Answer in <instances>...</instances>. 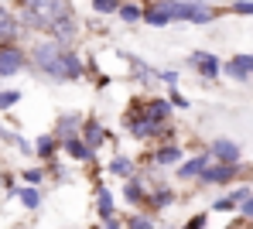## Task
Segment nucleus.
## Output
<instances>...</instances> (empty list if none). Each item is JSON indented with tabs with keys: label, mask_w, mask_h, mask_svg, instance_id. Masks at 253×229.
Returning a JSON list of instances; mask_svg holds the SVG:
<instances>
[{
	"label": "nucleus",
	"mask_w": 253,
	"mask_h": 229,
	"mask_svg": "<svg viewBox=\"0 0 253 229\" xmlns=\"http://www.w3.org/2000/svg\"><path fill=\"white\" fill-rule=\"evenodd\" d=\"M130 134L140 140H151V137H161V134H168V123H158V120H151L144 110H140V116H133L130 120Z\"/></svg>",
	"instance_id": "4"
},
{
	"label": "nucleus",
	"mask_w": 253,
	"mask_h": 229,
	"mask_svg": "<svg viewBox=\"0 0 253 229\" xmlns=\"http://www.w3.org/2000/svg\"><path fill=\"white\" fill-rule=\"evenodd\" d=\"M236 178V164H219V168H206L202 182L206 185H229Z\"/></svg>",
	"instance_id": "7"
},
{
	"label": "nucleus",
	"mask_w": 253,
	"mask_h": 229,
	"mask_svg": "<svg viewBox=\"0 0 253 229\" xmlns=\"http://www.w3.org/2000/svg\"><path fill=\"white\" fill-rule=\"evenodd\" d=\"M24 69V51L17 45H0V76H17Z\"/></svg>",
	"instance_id": "5"
},
{
	"label": "nucleus",
	"mask_w": 253,
	"mask_h": 229,
	"mask_svg": "<svg viewBox=\"0 0 253 229\" xmlns=\"http://www.w3.org/2000/svg\"><path fill=\"white\" fill-rule=\"evenodd\" d=\"M106 229H120V223H117V219L110 216V219H106Z\"/></svg>",
	"instance_id": "34"
},
{
	"label": "nucleus",
	"mask_w": 253,
	"mask_h": 229,
	"mask_svg": "<svg viewBox=\"0 0 253 229\" xmlns=\"http://www.w3.org/2000/svg\"><path fill=\"white\" fill-rule=\"evenodd\" d=\"M226 72H229L233 79H247L253 72V55H236V58L226 65Z\"/></svg>",
	"instance_id": "10"
},
{
	"label": "nucleus",
	"mask_w": 253,
	"mask_h": 229,
	"mask_svg": "<svg viewBox=\"0 0 253 229\" xmlns=\"http://www.w3.org/2000/svg\"><path fill=\"white\" fill-rule=\"evenodd\" d=\"M212 209H215V212H233V209H236V198H233V195H229V198H219Z\"/></svg>",
	"instance_id": "29"
},
{
	"label": "nucleus",
	"mask_w": 253,
	"mask_h": 229,
	"mask_svg": "<svg viewBox=\"0 0 253 229\" xmlns=\"http://www.w3.org/2000/svg\"><path fill=\"white\" fill-rule=\"evenodd\" d=\"M144 21H147V24H154V28H161V24H171V21H174V14H171V3H161V7H151V10H144Z\"/></svg>",
	"instance_id": "11"
},
{
	"label": "nucleus",
	"mask_w": 253,
	"mask_h": 229,
	"mask_svg": "<svg viewBox=\"0 0 253 229\" xmlns=\"http://www.w3.org/2000/svg\"><path fill=\"white\" fill-rule=\"evenodd\" d=\"M99 212L110 219V212H113V195L106 191V188H99Z\"/></svg>",
	"instance_id": "21"
},
{
	"label": "nucleus",
	"mask_w": 253,
	"mask_h": 229,
	"mask_svg": "<svg viewBox=\"0 0 253 229\" xmlns=\"http://www.w3.org/2000/svg\"><path fill=\"white\" fill-rule=\"evenodd\" d=\"M126 229H154V223H151L147 216H133V219L126 223Z\"/></svg>",
	"instance_id": "25"
},
{
	"label": "nucleus",
	"mask_w": 253,
	"mask_h": 229,
	"mask_svg": "<svg viewBox=\"0 0 253 229\" xmlns=\"http://www.w3.org/2000/svg\"><path fill=\"white\" fill-rule=\"evenodd\" d=\"M21 21L28 28H38V31H51L62 28L65 21H72V10L65 0H24V10H21Z\"/></svg>",
	"instance_id": "2"
},
{
	"label": "nucleus",
	"mask_w": 253,
	"mask_h": 229,
	"mask_svg": "<svg viewBox=\"0 0 253 229\" xmlns=\"http://www.w3.org/2000/svg\"><path fill=\"white\" fill-rule=\"evenodd\" d=\"M55 144H58V137H55V134L38 137V144H35V154H38V157H51V154H55Z\"/></svg>",
	"instance_id": "18"
},
{
	"label": "nucleus",
	"mask_w": 253,
	"mask_h": 229,
	"mask_svg": "<svg viewBox=\"0 0 253 229\" xmlns=\"http://www.w3.org/2000/svg\"><path fill=\"white\" fill-rule=\"evenodd\" d=\"M202 226H206V216H195V219L185 223V229H202Z\"/></svg>",
	"instance_id": "31"
},
{
	"label": "nucleus",
	"mask_w": 253,
	"mask_h": 229,
	"mask_svg": "<svg viewBox=\"0 0 253 229\" xmlns=\"http://www.w3.org/2000/svg\"><path fill=\"white\" fill-rule=\"evenodd\" d=\"M171 103H174V106H188V99H185L181 92H171Z\"/></svg>",
	"instance_id": "32"
},
{
	"label": "nucleus",
	"mask_w": 253,
	"mask_h": 229,
	"mask_svg": "<svg viewBox=\"0 0 253 229\" xmlns=\"http://www.w3.org/2000/svg\"><path fill=\"white\" fill-rule=\"evenodd\" d=\"M130 168H133V164H130L126 157H113V161H110V171H113V175H130Z\"/></svg>",
	"instance_id": "22"
},
{
	"label": "nucleus",
	"mask_w": 253,
	"mask_h": 229,
	"mask_svg": "<svg viewBox=\"0 0 253 229\" xmlns=\"http://www.w3.org/2000/svg\"><path fill=\"white\" fill-rule=\"evenodd\" d=\"M120 17H124V21H140V17H144V10H137L133 3H126V7H120Z\"/></svg>",
	"instance_id": "24"
},
{
	"label": "nucleus",
	"mask_w": 253,
	"mask_h": 229,
	"mask_svg": "<svg viewBox=\"0 0 253 229\" xmlns=\"http://www.w3.org/2000/svg\"><path fill=\"white\" fill-rule=\"evenodd\" d=\"M154 161H158V164H178V161H181V147H174V144H165V147L154 154Z\"/></svg>",
	"instance_id": "17"
},
{
	"label": "nucleus",
	"mask_w": 253,
	"mask_h": 229,
	"mask_svg": "<svg viewBox=\"0 0 253 229\" xmlns=\"http://www.w3.org/2000/svg\"><path fill=\"white\" fill-rule=\"evenodd\" d=\"M17 99H21V92H17V89H0V110H10Z\"/></svg>",
	"instance_id": "20"
},
{
	"label": "nucleus",
	"mask_w": 253,
	"mask_h": 229,
	"mask_svg": "<svg viewBox=\"0 0 253 229\" xmlns=\"http://www.w3.org/2000/svg\"><path fill=\"white\" fill-rule=\"evenodd\" d=\"M151 120H158V123H168V116H171V106H168V99H154V103H147V106H140Z\"/></svg>",
	"instance_id": "16"
},
{
	"label": "nucleus",
	"mask_w": 253,
	"mask_h": 229,
	"mask_svg": "<svg viewBox=\"0 0 253 229\" xmlns=\"http://www.w3.org/2000/svg\"><path fill=\"white\" fill-rule=\"evenodd\" d=\"M79 130H83L79 116H62V120H58V127H55V137H58V144H65V140L76 137Z\"/></svg>",
	"instance_id": "8"
},
{
	"label": "nucleus",
	"mask_w": 253,
	"mask_h": 229,
	"mask_svg": "<svg viewBox=\"0 0 253 229\" xmlns=\"http://www.w3.org/2000/svg\"><path fill=\"white\" fill-rule=\"evenodd\" d=\"M14 35H17V21H14V14H7L0 7V45H10Z\"/></svg>",
	"instance_id": "14"
},
{
	"label": "nucleus",
	"mask_w": 253,
	"mask_h": 229,
	"mask_svg": "<svg viewBox=\"0 0 253 229\" xmlns=\"http://www.w3.org/2000/svg\"><path fill=\"white\" fill-rule=\"evenodd\" d=\"M79 134H83V140L89 144V147H92V151H96V147H99V144L106 140V130H103V127L96 123V120H85V123H83V130H79Z\"/></svg>",
	"instance_id": "9"
},
{
	"label": "nucleus",
	"mask_w": 253,
	"mask_h": 229,
	"mask_svg": "<svg viewBox=\"0 0 253 229\" xmlns=\"http://www.w3.org/2000/svg\"><path fill=\"white\" fill-rule=\"evenodd\" d=\"M171 14H174V21H192V24H209L215 17L206 3H178V0L171 3Z\"/></svg>",
	"instance_id": "3"
},
{
	"label": "nucleus",
	"mask_w": 253,
	"mask_h": 229,
	"mask_svg": "<svg viewBox=\"0 0 253 229\" xmlns=\"http://www.w3.org/2000/svg\"><path fill=\"white\" fill-rule=\"evenodd\" d=\"M65 151H69V154H72L76 161H92V154H96V151H92V147H89V144H85L83 137L65 140Z\"/></svg>",
	"instance_id": "15"
},
{
	"label": "nucleus",
	"mask_w": 253,
	"mask_h": 229,
	"mask_svg": "<svg viewBox=\"0 0 253 229\" xmlns=\"http://www.w3.org/2000/svg\"><path fill=\"white\" fill-rule=\"evenodd\" d=\"M17 195H21V202H24V209H38V205H42V195H38V191H35L31 185H28V188H21Z\"/></svg>",
	"instance_id": "19"
},
{
	"label": "nucleus",
	"mask_w": 253,
	"mask_h": 229,
	"mask_svg": "<svg viewBox=\"0 0 253 229\" xmlns=\"http://www.w3.org/2000/svg\"><path fill=\"white\" fill-rule=\"evenodd\" d=\"M31 58H35V65L42 69L44 76H51V79H58V82L83 76V62L62 45V41H42V45H35Z\"/></svg>",
	"instance_id": "1"
},
{
	"label": "nucleus",
	"mask_w": 253,
	"mask_h": 229,
	"mask_svg": "<svg viewBox=\"0 0 253 229\" xmlns=\"http://www.w3.org/2000/svg\"><path fill=\"white\" fill-rule=\"evenodd\" d=\"M243 212H247V219H253V195L243 202Z\"/></svg>",
	"instance_id": "33"
},
{
	"label": "nucleus",
	"mask_w": 253,
	"mask_h": 229,
	"mask_svg": "<svg viewBox=\"0 0 253 229\" xmlns=\"http://www.w3.org/2000/svg\"><path fill=\"white\" fill-rule=\"evenodd\" d=\"M206 168H209V154H199L195 161H185V164L178 168V178H192V175H206Z\"/></svg>",
	"instance_id": "12"
},
{
	"label": "nucleus",
	"mask_w": 253,
	"mask_h": 229,
	"mask_svg": "<svg viewBox=\"0 0 253 229\" xmlns=\"http://www.w3.org/2000/svg\"><path fill=\"white\" fill-rule=\"evenodd\" d=\"M192 65H195L202 76H209V79L219 76V62H215L212 55H206V51H195V55H192Z\"/></svg>",
	"instance_id": "13"
},
{
	"label": "nucleus",
	"mask_w": 253,
	"mask_h": 229,
	"mask_svg": "<svg viewBox=\"0 0 253 229\" xmlns=\"http://www.w3.org/2000/svg\"><path fill=\"white\" fill-rule=\"evenodd\" d=\"M126 198H130V202H140V198H144V185L130 182V185H126Z\"/></svg>",
	"instance_id": "26"
},
{
	"label": "nucleus",
	"mask_w": 253,
	"mask_h": 229,
	"mask_svg": "<svg viewBox=\"0 0 253 229\" xmlns=\"http://www.w3.org/2000/svg\"><path fill=\"white\" fill-rule=\"evenodd\" d=\"M21 178H24V182H28V185H38V182H42V178H44V171H42V168H28V171H24Z\"/></svg>",
	"instance_id": "28"
},
{
	"label": "nucleus",
	"mask_w": 253,
	"mask_h": 229,
	"mask_svg": "<svg viewBox=\"0 0 253 229\" xmlns=\"http://www.w3.org/2000/svg\"><path fill=\"white\" fill-rule=\"evenodd\" d=\"M212 157H215L219 164H236V161H240V147H236L233 140H215V144H212Z\"/></svg>",
	"instance_id": "6"
},
{
	"label": "nucleus",
	"mask_w": 253,
	"mask_h": 229,
	"mask_svg": "<svg viewBox=\"0 0 253 229\" xmlns=\"http://www.w3.org/2000/svg\"><path fill=\"white\" fill-rule=\"evenodd\" d=\"M233 10H236V14H247V17H253V3H250V0H236V3H233Z\"/></svg>",
	"instance_id": "30"
},
{
	"label": "nucleus",
	"mask_w": 253,
	"mask_h": 229,
	"mask_svg": "<svg viewBox=\"0 0 253 229\" xmlns=\"http://www.w3.org/2000/svg\"><path fill=\"white\" fill-rule=\"evenodd\" d=\"M151 202H154V209H165V205H171V191H168V188H161Z\"/></svg>",
	"instance_id": "27"
},
{
	"label": "nucleus",
	"mask_w": 253,
	"mask_h": 229,
	"mask_svg": "<svg viewBox=\"0 0 253 229\" xmlns=\"http://www.w3.org/2000/svg\"><path fill=\"white\" fill-rule=\"evenodd\" d=\"M92 7H96L99 14H113V10H120V3H117V0H92Z\"/></svg>",
	"instance_id": "23"
}]
</instances>
